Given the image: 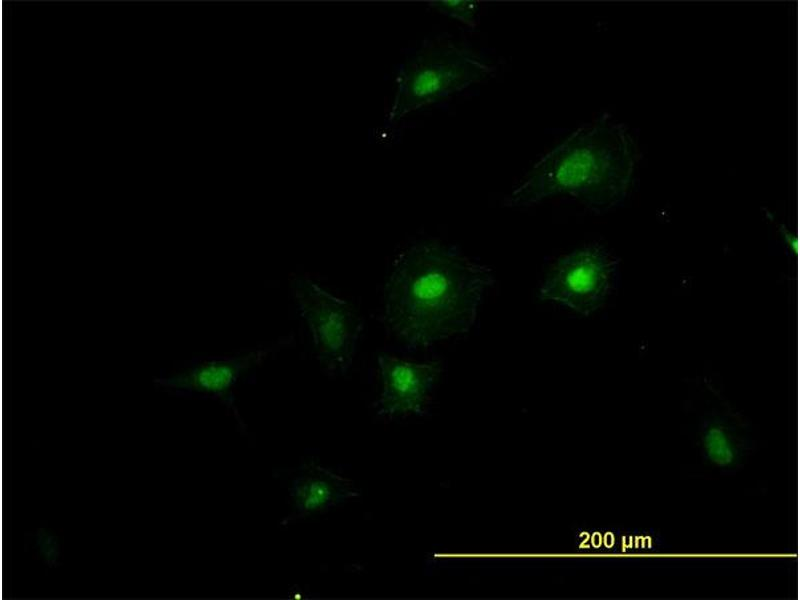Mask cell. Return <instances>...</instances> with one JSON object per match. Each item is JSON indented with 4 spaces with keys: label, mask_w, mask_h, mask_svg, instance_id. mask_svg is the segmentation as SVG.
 Masks as SVG:
<instances>
[{
    "label": "cell",
    "mask_w": 800,
    "mask_h": 600,
    "mask_svg": "<svg viewBox=\"0 0 800 600\" xmlns=\"http://www.w3.org/2000/svg\"><path fill=\"white\" fill-rule=\"evenodd\" d=\"M292 290L321 370L330 377L346 374L353 365L363 329L360 318L345 300L309 277L296 278Z\"/></svg>",
    "instance_id": "5b68a950"
},
{
    "label": "cell",
    "mask_w": 800,
    "mask_h": 600,
    "mask_svg": "<svg viewBox=\"0 0 800 600\" xmlns=\"http://www.w3.org/2000/svg\"><path fill=\"white\" fill-rule=\"evenodd\" d=\"M292 510L282 520L289 525L316 513H326L360 497L354 481L319 464H303L289 487Z\"/></svg>",
    "instance_id": "ba28073f"
},
{
    "label": "cell",
    "mask_w": 800,
    "mask_h": 600,
    "mask_svg": "<svg viewBox=\"0 0 800 600\" xmlns=\"http://www.w3.org/2000/svg\"><path fill=\"white\" fill-rule=\"evenodd\" d=\"M620 258L599 242L560 257L539 287V298L582 316L599 309L621 286Z\"/></svg>",
    "instance_id": "277c9868"
},
{
    "label": "cell",
    "mask_w": 800,
    "mask_h": 600,
    "mask_svg": "<svg viewBox=\"0 0 800 600\" xmlns=\"http://www.w3.org/2000/svg\"><path fill=\"white\" fill-rule=\"evenodd\" d=\"M410 354L397 349L377 358L381 392L373 408L380 419L424 416L432 407L443 363L437 358L418 359Z\"/></svg>",
    "instance_id": "8992f818"
},
{
    "label": "cell",
    "mask_w": 800,
    "mask_h": 600,
    "mask_svg": "<svg viewBox=\"0 0 800 600\" xmlns=\"http://www.w3.org/2000/svg\"><path fill=\"white\" fill-rule=\"evenodd\" d=\"M492 268L458 246L418 240L394 259L384 285L382 321L400 342L416 353L465 334L494 286Z\"/></svg>",
    "instance_id": "6da1fadb"
},
{
    "label": "cell",
    "mask_w": 800,
    "mask_h": 600,
    "mask_svg": "<svg viewBox=\"0 0 800 600\" xmlns=\"http://www.w3.org/2000/svg\"><path fill=\"white\" fill-rule=\"evenodd\" d=\"M268 352L267 348L231 356L196 357L185 361L176 371L162 372L153 379V384L157 389L183 397L225 398L244 372Z\"/></svg>",
    "instance_id": "52a82bcc"
},
{
    "label": "cell",
    "mask_w": 800,
    "mask_h": 600,
    "mask_svg": "<svg viewBox=\"0 0 800 600\" xmlns=\"http://www.w3.org/2000/svg\"><path fill=\"white\" fill-rule=\"evenodd\" d=\"M641 159L638 132L604 113L542 156L503 205L527 208L562 197L602 214L626 202Z\"/></svg>",
    "instance_id": "7a4b0ae2"
},
{
    "label": "cell",
    "mask_w": 800,
    "mask_h": 600,
    "mask_svg": "<svg viewBox=\"0 0 800 600\" xmlns=\"http://www.w3.org/2000/svg\"><path fill=\"white\" fill-rule=\"evenodd\" d=\"M429 6L474 29L479 23L480 6L476 1H434Z\"/></svg>",
    "instance_id": "9c48e42d"
},
{
    "label": "cell",
    "mask_w": 800,
    "mask_h": 600,
    "mask_svg": "<svg viewBox=\"0 0 800 600\" xmlns=\"http://www.w3.org/2000/svg\"><path fill=\"white\" fill-rule=\"evenodd\" d=\"M492 71L470 49L448 41H429L402 68L393 113L401 116L462 91Z\"/></svg>",
    "instance_id": "3957f363"
}]
</instances>
